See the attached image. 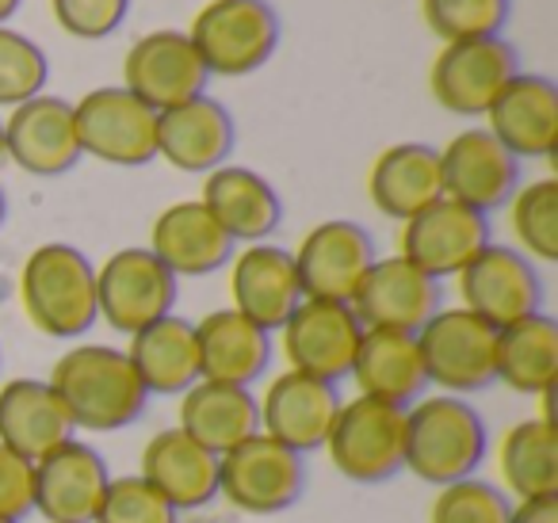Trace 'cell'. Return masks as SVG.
Returning a JSON list of instances; mask_svg holds the SVG:
<instances>
[{"mask_svg":"<svg viewBox=\"0 0 558 523\" xmlns=\"http://www.w3.org/2000/svg\"><path fill=\"white\" fill-rule=\"evenodd\" d=\"M77 431H123L146 413V386L131 355L111 344H77L47 378Z\"/></svg>","mask_w":558,"mask_h":523,"instance_id":"6da1fadb","label":"cell"},{"mask_svg":"<svg viewBox=\"0 0 558 523\" xmlns=\"http://www.w3.org/2000/svg\"><path fill=\"white\" fill-rule=\"evenodd\" d=\"M489 428L474 405L456 393H428L405 409V470L428 485L474 477L486 462Z\"/></svg>","mask_w":558,"mask_h":523,"instance_id":"7a4b0ae2","label":"cell"},{"mask_svg":"<svg viewBox=\"0 0 558 523\" xmlns=\"http://www.w3.org/2000/svg\"><path fill=\"white\" fill-rule=\"evenodd\" d=\"M20 302L43 337L73 340L85 337L96 321V268L81 248L65 241L39 245L20 271Z\"/></svg>","mask_w":558,"mask_h":523,"instance_id":"3957f363","label":"cell"},{"mask_svg":"<svg viewBox=\"0 0 558 523\" xmlns=\"http://www.w3.org/2000/svg\"><path fill=\"white\" fill-rule=\"evenodd\" d=\"M326 451L333 470L349 477V482H390V477L405 470V409L364 398V393H356L352 401H341L333 428H329Z\"/></svg>","mask_w":558,"mask_h":523,"instance_id":"277c9868","label":"cell"},{"mask_svg":"<svg viewBox=\"0 0 558 523\" xmlns=\"http://www.w3.org/2000/svg\"><path fill=\"white\" fill-rule=\"evenodd\" d=\"M306 492V454L256 431L218 454V497L245 515H279Z\"/></svg>","mask_w":558,"mask_h":523,"instance_id":"5b68a950","label":"cell"},{"mask_svg":"<svg viewBox=\"0 0 558 523\" xmlns=\"http://www.w3.org/2000/svg\"><path fill=\"white\" fill-rule=\"evenodd\" d=\"M187 39L207 73L248 77L276 54L279 16L268 0H210L195 12Z\"/></svg>","mask_w":558,"mask_h":523,"instance_id":"8992f818","label":"cell"},{"mask_svg":"<svg viewBox=\"0 0 558 523\" xmlns=\"http://www.w3.org/2000/svg\"><path fill=\"white\" fill-rule=\"evenodd\" d=\"M417 348L428 382L444 393L466 398L497 382V329L471 309H436L417 329Z\"/></svg>","mask_w":558,"mask_h":523,"instance_id":"52a82bcc","label":"cell"},{"mask_svg":"<svg viewBox=\"0 0 558 523\" xmlns=\"http://www.w3.org/2000/svg\"><path fill=\"white\" fill-rule=\"evenodd\" d=\"M81 154L119 169H142L157 157V111L123 85L93 88L73 104Z\"/></svg>","mask_w":558,"mask_h":523,"instance_id":"ba28073f","label":"cell"},{"mask_svg":"<svg viewBox=\"0 0 558 523\" xmlns=\"http://www.w3.org/2000/svg\"><path fill=\"white\" fill-rule=\"evenodd\" d=\"M177 306V276L149 248H119L96 268V309L116 332L134 337Z\"/></svg>","mask_w":558,"mask_h":523,"instance_id":"9c48e42d","label":"cell"},{"mask_svg":"<svg viewBox=\"0 0 558 523\" xmlns=\"http://www.w3.org/2000/svg\"><path fill=\"white\" fill-rule=\"evenodd\" d=\"M520 73V58L501 35L494 39L444 42L436 54L428 85L444 111L451 115H486L505 85Z\"/></svg>","mask_w":558,"mask_h":523,"instance_id":"30bf717a","label":"cell"},{"mask_svg":"<svg viewBox=\"0 0 558 523\" xmlns=\"http://www.w3.org/2000/svg\"><path fill=\"white\" fill-rule=\"evenodd\" d=\"M283 355L299 375H314L322 382L349 378L356 348L364 340V325L349 302L303 299L295 314L283 321Z\"/></svg>","mask_w":558,"mask_h":523,"instance_id":"8fae6325","label":"cell"},{"mask_svg":"<svg viewBox=\"0 0 558 523\" xmlns=\"http://www.w3.org/2000/svg\"><path fill=\"white\" fill-rule=\"evenodd\" d=\"M456 279L459 294H463V309H471L494 329L524 321V317L539 314L543 306V279L520 248L489 241Z\"/></svg>","mask_w":558,"mask_h":523,"instance_id":"7c38bea8","label":"cell"},{"mask_svg":"<svg viewBox=\"0 0 558 523\" xmlns=\"http://www.w3.org/2000/svg\"><path fill=\"white\" fill-rule=\"evenodd\" d=\"M349 306L364 329L417 332L436 309H444V287L405 256H383L360 279Z\"/></svg>","mask_w":558,"mask_h":523,"instance_id":"4fadbf2b","label":"cell"},{"mask_svg":"<svg viewBox=\"0 0 558 523\" xmlns=\"http://www.w3.org/2000/svg\"><path fill=\"white\" fill-rule=\"evenodd\" d=\"M0 126H4V157L27 177H65L85 157L73 126V104L62 96H32L16 104Z\"/></svg>","mask_w":558,"mask_h":523,"instance_id":"5bb4252c","label":"cell"},{"mask_svg":"<svg viewBox=\"0 0 558 523\" xmlns=\"http://www.w3.org/2000/svg\"><path fill=\"white\" fill-rule=\"evenodd\" d=\"M207 65L192 47L187 32H149L126 50L123 88L154 111H169L195 100L207 88Z\"/></svg>","mask_w":558,"mask_h":523,"instance_id":"9a60e30c","label":"cell"},{"mask_svg":"<svg viewBox=\"0 0 558 523\" xmlns=\"http://www.w3.org/2000/svg\"><path fill=\"white\" fill-rule=\"evenodd\" d=\"M291 256H295V271L306 299L329 302H349L367 268L379 260L372 233L349 218H329V222L314 226Z\"/></svg>","mask_w":558,"mask_h":523,"instance_id":"2e32d148","label":"cell"},{"mask_svg":"<svg viewBox=\"0 0 558 523\" xmlns=\"http://www.w3.org/2000/svg\"><path fill=\"white\" fill-rule=\"evenodd\" d=\"M489 245V218L463 207L456 199H436L410 222H402V253L410 264H417L425 276L448 279L459 276L482 248Z\"/></svg>","mask_w":558,"mask_h":523,"instance_id":"e0dca14e","label":"cell"},{"mask_svg":"<svg viewBox=\"0 0 558 523\" xmlns=\"http://www.w3.org/2000/svg\"><path fill=\"white\" fill-rule=\"evenodd\" d=\"M256 405H260L264 436H271L276 443L291 447L299 454H311L326 447L337 409H341V393H337V382L283 370V375L271 378L264 398H256Z\"/></svg>","mask_w":558,"mask_h":523,"instance_id":"ac0fdd59","label":"cell"},{"mask_svg":"<svg viewBox=\"0 0 558 523\" xmlns=\"http://www.w3.org/2000/svg\"><path fill=\"white\" fill-rule=\"evenodd\" d=\"M444 195L463 207L489 215L505 207L520 187V161L486 131H463L440 149Z\"/></svg>","mask_w":558,"mask_h":523,"instance_id":"d6986e66","label":"cell"},{"mask_svg":"<svg viewBox=\"0 0 558 523\" xmlns=\"http://www.w3.org/2000/svg\"><path fill=\"white\" fill-rule=\"evenodd\" d=\"M111 474L85 439H70L35 462V512L47 523H93Z\"/></svg>","mask_w":558,"mask_h":523,"instance_id":"ffe728a7","label":"cell"},{"mask_svg":"<svg viewBox=\"0 0 558 523\" xmlns=\"http://www.w3.org/2000/svg\"><path fill=\"white\" fill-rule=\"evenodd\" d=\"M230 260H233L230 264L233 309L241 317H248L253 325H260L264 332L283 329V321L306 299L295 271V256L288 248L256 241V245L241 248Z\"/></svg>","mask_w":558,"mask_h":523,"instance_id":"44dd1931","label":"cell"},{"mask_svg":"<svg viewBox=\"0 0 558 523\" xmlns=\"http://www.w3.org/2000/svg\"><path fill=\"white\" fill-rule=\"evenodd\" d=\"M486 131L517 161L550 157L558 146V88L543 73H517L486 111Z\"/></svg>","mask_w":558,"mask_h":523,"instance_id":"7402d4cb","label":"cell"},{"mask_svg":"<svg viewBox=\"0 0 558 523\" xmlns=\"http://www.w3.org/2000/svg\"><path fill=\"white\" fill-rule=\"evenodd\" d=\"M233 115L207 93L157 111V157L180 172H215L233 154Z\"/></svg>","mask_w":558,"mask_h":523,"instance_id":"603a6c76","label":"cell"},{"mask_svg":"<svg viewBox=\"0 0 558 523\" xmlns=\"http://www.w3.org/2000/svg\"><path fill=\"white\" fill-rule=\"evenodd\" d=\"M138 466L142 482L154 485L177 512H192L218 497V454L180 428L149 436Z\"/></svg>","mask_w":558,"mask_h":523,"instance_id":"cb8c5ba5","label":"cell"},{"mask_svg":"<svg viewBox=\"0 0 558 523\" xmlns=\"http://www.w3.org/2000/svg\"><path fill=\"white\" fill-rule=\"evenodd\" d=\"M70 439H77V428L47 378H9L0 386V443L39 462Z\"/></svg>","mask_w":558,"mask_h":523,"instance_id":"d4e9b609","label":"cell"},{"mask_svg":"<svg viewBox=\"0 0 558 523\" xmlns=\"http://www.w3.org/2000/svg\"><path fill=\"white\" fill-rule=\"evenodd\" d=\"M199 203L222 226L226 238L248 241V245L276 233V226L283 222V199H279V192L260 172L241 169V165H218L215 172H207Z\"/></svg>","mask_w":558,"mask_h":523,"instance_id":"484cf974","label":"cell"},{"mask_svg":"<svg viewBox=\"0 0 558 523\" xmlns=\"http://www.w3.org/2000/svg\"><path fill=\"white\" fill-rule=\"evenodd\" d=\"M349 378L356 382V390L364 398L410 409L417 398H425V386H428L417 332L364 329V340L356 348Z\"/></svg>","mask_w":558,"mask_h":523,"instance_id":"4316f807","label":"cell"},{"mask_svg":"<svg viewBox=\"0 0 558 523\" xmlns=\"http://www.w3.org/2000/svg\"><path fill=\"white\" fill-rule=\"evenodd\" d=\"M149 253L172 271V276H210L222 264H230L233 241L222 233V226L207 215L199 199H184L165 207L154 218L149 230Z\"/></svg>","mask_w":558,"mask_h":523,"instance_id":"83f0119b","label":"cell"},{"mask_svg":"<svg viewBox=\"0 0 558 523\" xmlns=\"http://www.w3.org/2000/svg\"><path fill=\"white\" fill-rule=\"evenodd\" d=\"M195 344H199V378L210 382L248 386L264 378L271 363V332L241 317L238 309H210L195 321Z\"/></svg>","mask_w":558,"mask_h":523,"instance_id":"f1b7e54d","label":"cell"},{"mask_svg":"<svg viewBox=\"0 0 558 523\" xmlns=\"http://www.w3.org/2000/svg\"><path fill=\"white\" fill-rule=\"evenodd\" d=\"M367 195L372 203L395 222H410L436 199H444L440 180V149L425 142H398L383 149L367 177Z\"/></svg>","mask_w":558,"mask_h":523,"instance_id":"f546056e","label":"cell"},{"mask_svg":"<svg viewBox=\"0 0 558 523\" xmlns=\"http://www.w3.org/2000/svg\"><path fill=\"white\" fill-rule=\"evenodd\" d=\"M180 431L203 443L207 451L226 454L230 447L245 443L248 436L260 431V405L248 386L210 382L199 378L180 393Z\"/></svg>","mask_w":558,"mask_h":523,"instance_id":"4dcf8cb0","label":"cell"},{"mask_svg":"<svg viewBox=\"0 0 558 523\" xmlns=\"http://www.w3.org/2000/svg\"><path fill=\"white\" fill-rule=\"evenodd\" d=\"M126 355H131L149 398L154 393L180 398L187 386L199 382V344H195V325L187 317H157L154 325L134 332Z\"/></svg>","mask_w":558,"mask_h":523,"instance_id":"1f68e13d","label":"cell"},{"mask_svg":"<svg viewBox=\"0 0 558 523\" xmlns=\"http://www.w3.org/2000/svg\"><path fill=\"white\" fill-rule=\"evenodd\" d=\"M558 378V325L550 314H532L497 329V382L527 398H550Z\"/></svg>","mask_w":558,"mask_h":523,"instance_id":"d6a6232c","label":"cell"},{"mask_svg":"<svg viewBox=\"0 0 558 523\" xmlns=\"http://www.w3.org/2000/svg\"><path fill=\"white\" fill-rule=\"evenodd\" d=\"M497 470L509 497H558V431L547 413L527 416L505 431L497 447Z\"/></svg>","mask_w":558,"mask_h":523,"instance_id":"836d02e7","label":"cell"},{"mask_svg":"<svg viewBox=\"0 0 558 523\" xmlns=\"http://www.w3.org/2000/svg\"><path fill=\"white\" fill-rule=\"evenodd\" d=\"M509 222L527 260H558V180H532L509 199Z\"/></svg>","mask_w":558,"mask_h":523,"instance_id":"e575fe53","label":"cell"},{"mask_svg":"<svg viewBox=\"0 0 558 523\" xmlns=\"http://www.w3.org/2000/svg\"><path fill=\"white\" fill-rule=\"evenodd\" d=\"M512 0H421L428 32L444 42L494 39L509 24Z\"/></svg>","mask_w":558,"mask_h":523,"instance_id":"d590c367","label":"cell"},{"mask_svg":"<svg viewBox=\"0 0 558 523\" xmlns=\"http://www.w3.org/2000/svg\"><path fill=\"white\" fill-rule=\"evenodd\" d=\"M512 500L501 485L482 482V477H463V482L440 485L433 500L428 523H509Z\"/></svg>","mask_w":558,"mask_h":523,"instance_id":"8d00e7d4","label":"cell"},{"mask_svg":"<svg viewBox=\"0 0 558 523\" xmlns=\"http://www.w3.org/2000/svg\"><path fill=\"white\" fill-rule=\"evenodd\" d=\"M47 77L50 65L39 42L12 32V27H0V108L12 111L16 104L39 96Z\"/></svg>","mask_w":558,"mask_h":523,"instance_id":"74e56055","label":"cell"},{"mask_svg":"<svg viewBox=\"0 0 558 523\" xmlns=\"http://www.w3.org/2000/svg\"><path fill=\"white\" fill-rule=\"evenodd\" d=\"M177 508L161 497L149 482L134 477H111L93 523H177Z\"/></svg>","mask_w":558,"mask_h":523,"instance_id":"f35d334b","label":"cell"},{"mask_svg":"<svg viewBox=\"0 0 558 523\" xmlns=\"http://www.w3.org/2000/svg\"><path fill=\"white\" fill-rule=\"evenodd\" d=\"M54 20L73 39H108L131 12V0H50Z\"/></svg>","mask_w":558,"mask_h":523,"instance_id":"ab89813d","label":"cell"},{"mask_svg":"<svg viewBox=\"0 0 558 523\" xmlns=\"http://www.w3.org/2000/svg\"><path fill=\"white\" fill-rule=\"evenodd\" d=\"M35 512V462L0 443V520L24 523Z\"/></svg>","mask_w":558,"mask_h":523,"instance_id":"60d3db41","label":"cell"},{"mask_svg":"<svg viewBox=\"0 0 558 523\" xmlns=\"http://www.w3.org/2000/svg\"><path fill=\"white\" fill-rule=\"evenodd\" d=\"M509 523H558V497H535L512 504Z\"/></svg>","mask_w":558,"mask_h":523,"instance_id":"b9f144b4","label":"cell"},{"mask_svg":"<svg viewBox=\"0 0 558 523\" xmlns=\"http://www.w3.org/2000/svg\"><path fill=\"white\" fill-rule=\"evenodd\" d=\"M16 9H20V0H0V27H4V20H12Z\"/></svg>","mask_w":558,"mask_h":523,"instance_id":"7bdbcfd3","label":"cell"},{"mask_svg":"<svg viewBox=\"0 0 558 523\" xmlns=\"http://www.w3.org/2000/svg\"><path fill=\"white\" fill-rule=\"evenodd\" d=\"M4 218H9V195H4V187H0V226H4Z\"/></svg>","mask_w":558,"mask_h":523,"instance_id":"ee69618b","label":"cell"},{"mask_svg":"<svg viewBox=\"0 0 558 523\" xmlns=\"http://www.w3.org/2000/svg\"><path fill=\"white\" fill-rule=\"evenodd\" d=\"M0 161H4V126H0Z\"/></svg>","mask_w":558,"mask_h":523,"instance_id":"f6af8a7d","label":"cell"},{"mask_svg":"<svg viewBox=\"0 0 558 523\" xmlns=\"http://www.w3.org/2000/svg\"><path fill=\"white\" fill-rule=\"evenodd\" d=\"M177 523H199V520H177Z\"/></svg>","mask_w":558,"mask_h":523,"instance_id":"bcb514c9","label":"cell"},{"mask_svg":"<svg viewBox=\"0 0 558 523\" xmlns=\"http://www.w3.org/2000/svg\"><path fill=\"white\" fill-rule=\"evenodd\" d=\"M0 523H12V520H0Z\"/></svg>","mask_w":558,"mask_h":523,"instance_id":"7dc6e473","label":"cell"}]
</instances>
